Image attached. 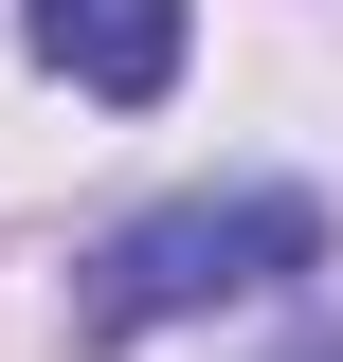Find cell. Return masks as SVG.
I'll return each instance as SVG.
<instances>
[{
	"label": "cell",
	"mask_w": 343,
	"mask_h": 362,
	"mask_svg": "<svg viewBox=\"0 0 343 362\" xmlns=\"http://www.w3.org/2000/svg\"><path fill=\"white\" fill-rule=\"evenodd\" d=\"M18 37L73 90H109V109H163L181 90V0H18Z\"/></svg>",
	"instance_id": "cell-2"
},
{
	"label": "cell",
	"mask_w": 343,
	"mask_h": 362,
	"mask_svg": "<svg viewBox=\"0 0 343 362\" xmlns=\"http://www.w3.org/2000/svg\"><path fill=\"white\" fill-rule=\"evenodd\" d=\"M289 272H325V199H307V181H235V199H163V218H127L109 254H90L73 326H90V344H145V326L253 308V290H289Z\"/></svg>",
	"instance_id": "cell-1"
}]
</instances>
